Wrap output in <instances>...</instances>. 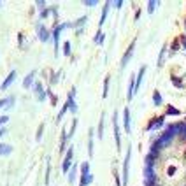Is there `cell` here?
<instances>
[{
    "label": "cell",
    "instance_id": "cell-16",
    "mask_svg": "<svg viewBox=\"0 0 186 186\" xmlns=\"http://www.w3.org/2000/svg\"><path fill=\"white\" fill-rule=\"evenodd\" d=\"M76 174H77V167H72V169H70V172H68V183H74Z\"/></svg>",
    "mask_w": 186,
    "mask_h": 186
},
{
    "label": "cell",
    "instance_id": "cell-38",
    "mask_svg": "<svg viewBox=\"0 0 186 186\" xmlns=\"http://www.w3.org/2000/svg\"><path fill=\"white\" fill-rule=\"evenodd\" d=\"M5 132H7V130H5V128H0V137H2V135H4V133H5Z\"/></svg>",
    "mask_w": 186,
    "mask_h": 186
},
{
    "label": "cell",
    "instance_id": "cell-37",
    "mask_svg": "<svg viewBox=\"0 0 186 186\" xmlns=\"http://www.w3.org/2000/svg\"><path fill=\"white\" fill-rule=\"evenodd\" d=\"M155 5H156L155 2H149V5H148V9H149V12H153V9H155Z\"/></svg>",
    "mask_w": 186,
    "mask_h": 186
},
{
    "label": "cell",
    "instance_id": "cell-17",
    "mask_svg": "<svg viewBox=\"0 0 186 186\" xmlns=\"http://www.w3.org/2000/svg\"><path fill=\"white\" fill-rule=\"evenodd\" d=\"M49 176H51V161L48 160V169H46V179H44L46 184H49Z\"/></svg>",
    "mask_w": 186,
    "mask_h": 186
},
{
    "label": "cell",
    "instance_id": "cell-32",
    "mask_svg": "<svg viewBox=\"0 0 186 186\" xmlns=\"http://www.w3.org/2000/svg\"><path fill=\"white\" fill-rule=\"evenodd\" d=\"M9 121V116L7 114H4V116H0V127H2V125H5Z\"/></svg>",
    "mask_w": 186,
    "mask_h": 186
},
{
    "label": "cell",
    "instance_id": "cell-6",
    "mask_svg": "<svg viewBox=\"0 0 186 186\" xmlns=\"http://www.w3.org/2000/svg\"><path fill=\"white\" fill-rule=\"evenodd\" d=\"M76 88H72L70 90V93H68V97H67V105H68V109H70L72 112H77V104H76Z\"/></svg>",
    "mask_w": 186,
    "mask_h": 186
},
{
    "label": "cell",
    "instance_id": "cell-34",
    "mask_svg": "<svg viewBox=\"0 0 186 186\" xmlns=\"http://www.w3.org/2000/svg\"><path fill=\"white\" fill-rule=\"evenodd\" d=\"M102 130H104V116L100 118V127H98V137H102Z\"/></svg>",
    "mask_w": 186,
    "mask_h": 186
},
{
    "label": "cell",
    "instance_id": "cell-13",
    "mask_svg": "<svg viewBox=\"0 0 186 186\" xmlns=\"http://www.w3.org/2000/svg\"><path fill=\"white\" fill-rule=\"evenodd\" d=\"M123 123H125V130L130 132V111L125 109V114H123Z\"/></svg>",
    "mask_w": 186,
    "mask_h": 186
},
{
    "label": "cell",
    "instance_id": "cell-1",
    "mask_svg": "<svg viewBox=\"0 0 186 186\" xmlns=\"http://www.w3.org/2000/svg\"><path fill=\"white\" fill-rule=\"evenodd\" d=\"M72 23H60V25H55L53 27V32H51V37L55 40V51L58 49V44H60V34L65 30V28H70Z\"/></svg>",
    "mask_w": 186,
    "mask_h": 186
},
{
    "label": "cell",
    "instance_id": "cell-8",
    "mask_svg": "<svg viewBox=\"0 0 186 186\" xmlns=\"http://www.w3.org/2000/svg\"><path fill=\"white\" fill-rule=\"evenodd\" d=\"M34 79H35V70H30L23 79V88H34V83H35Z\"/></svg>",
    "mask_w": 186,
    "mask_h": 186
},
{
    "label": "cell",
    "instance_id": "cell-24",
    "mask_svg": "<svg viewBox=\"0 0 186 186\" xmlns=\"http://www.w3.org/2000/svg\"><path fill=\"white\" fill-rule=\"evenodd\" d=\"M35 5H37V9H39L40 12H42V11H44L46 7H48V5H46V2H44V0H37V2H35Z\"/></svg>",
    "mask_w": 186,
    "mask_h": 186
},
{
    "label": "cell",
    "instance_id": "cell-10",
    "mask_svg": "<svg viewBox=\"0 0 186 186\" xmlns=\"http://www.w3.org/2000/svg\"><path fill=\"white\" fill-rule=\"evenodd\" d=\"M128 161H130V149H128V153L125 156V165H123V181L125 183L128 181Z\"/></svg>",
    "mask_w": 186,
    "mask_h": 186
},
{
    "label": "cell",
    "instance_id": "cell-23",
    "mask_svg": "<svg viewBox=\"0 0 186 186\" xmlns=\"http://www.w3.org/2000/svg\"><path fill=\"white\" fill-rule=\"evenodd\" d=\"M107 9H109V2L104 5V11H102V18H100V25H102V23L105 21V18H107Z\"/></svg>",
    "mask_w": 186,
    "mask_h": 186
},
{
    "label": "cell",
    "instance_id": "cell-19",
    "mask_svg": "<svg viewBox=\"0 0 186 186\" xmlns=\"http://www.w3.org/2000/svg\"><path fill=\"white\" fill-rule=\"evenodd\" d=\"M63 55H65V56L70 55V42H68V40L63 42Z\"/></svg>",
    "mask_w": 186,
    "mask_h": 186
},
{
    "label": "cell",
    "instance_id": "cell-7",
    "mask_svg": "<svg viewBox=\"0 0 186 186\" xmlns=\"http://www.w3.org/2000/svg\"><path fill=\"white\" fill-rule=\"evenodd\" d=\"M16 76H18V72L16 70H11L9 74H7V77L4 79V83L2 84H0V90H7L12 83H14V79H16Z\"/></svg>",
    "mask_w": 186,
    "mask_h": 186
},
{
    "label": "cell",
    "instance_id": "cell-26",
    "mask_svg": "<svg viewBox=\"0 0 186 186\" xmlns=\"http://www.w3.org/2000/svg\"><path fill=\"white\" fill-rule=\"evenodd\" d=\"M153 98H155V104H156V105H160V104H161V97H160V93H158V91H155V93H153Z\"/></svg>",
    "mask_w": 186,
    "mask_h": 186
},
{
    "label": "cell",
    "instance_id": "cell-4",
    "mask_svg": "<svg viewBox=\"0 0 186 186\" xmlns=\"http://www.w3.org/2000/svg\"><path fill=\"white\" fill-rule=\"evenodd\" d=\"M34 91H35L39 102H44L46 97H48V90H44V84H42L40 81H35V83H34Z\"/></svg>",
    "mask_w": 186,
    "mask_h": 186
},
{
    "label": "cell",
    "instance_id": "cell-33",
    "mask_svg": "<svg viewBox=\"0 0 186 186\" xmlns=\"http://www.w3.org/2000/svg\"><path fill=\"white\" fill-rule=\"evenodd\" d=\"M172 81L176 83V86H177V88H183V81H181V79H177L176 76H172Z\"/></svg>",
    "mask_w": 186,
    "mask_h": 186
},
{
    "label": "cell",
    "instance_id": "cell-20",
    "mask_svg": "<svg viewBox=\"0 0 186 186\" xmlns=\"http://www.w3.org/2000/svg\"><path fill=\"white\" fill-rule=\"evenodd\" d=\"M42 133H44V125L40 123V125H39V128H37V133H35V141H40Z\"/></svg>",
    "mask_w": 186,
    "mask_h": 186
},
{
    "label": "cell",
    "instance_id": "cell-28",
    "mask_svg": "<svg viewBox=\"0 0 186 186\" xmlns=\"http://www.w3.org/2000/svg\"><path fill=\"white\" fill-rule=\"evenodd\" d=\"M167 114H174L176 116V114H179V111L176 107H172V105H167Z\"/></svg>",
    "mask_w": 186,
    "mask_h": 186
},
{
    "label": "cell",
    "instance_id": "cell-39",
    "mask_svg": "<svg viewBox=\"0 0 186 186\" xmlns=\"http://www.w3.org/2000/svg\"><path fill=\"white\" fill-rule=\"evenodd\" d=\"M181 40H183V46L186 48V37H181Z\"/></svg>",
    "mask_w": 186,
    "mask_h": 186
},
{
    "label": "cell",
    "instance_id": "cell-27",
    "mask_svg": "<svg viewBox=\"0 0 186 186\" xmlns=\"http://www.w3.org/2000/svg\"><path fill=\"white\" fill-rule=\"evenodd\" d=\"M109 81H111V77L107 76V77H105V81H104V97L107 95V90H109Z\"/></svg>",
    "mask_w": 186,
    "mask_h": 186
},
{
    "label": "cell",
    "instance_id": "cell-25",
    "mask_svg": "<svg viewBox=\"0 0 186 186\" xmlns=\"http://www.w3.org/2000/svg\"><path fill=\"white\" fill-rule=\"evenodd\" d=\"M76 127H77V120H72V127H70V132H68V139H70L76 132Z\"/></svg>",
    "mask_w": 186,
    "mask_h": 186
},
{
    "label": "cell",
    "instance_id": "cell-14",
    "mask_svg": "<svg viewBox=\"0 0 186 186\" xmlns=\"http://www.w3.org/2000/svg\"><path fill=\"white\" fill-rule=\"evenodd\" d=\"M67 141H68V135H67V130L63 128V130H62V144H60V151H63V149H65Z\"/></svg>",
    "mask_w": 186,
    "mask_h": 186
},
{
    "label": "cell",
    "instance_id": "cell-22",
    "mask_svg": "<svg viewBox=\"0 0 186 186\" xmlns=\"http://www.w3.org/2000/svg\"><path fill=\"white\" fill-rule=\"evenodd\" d=\"M48 95H49V98H51V105H56V102H58V97L55 95V93H53L51 90H48Z\"/></svg>",
    "mask_w": 186,
    "mask_h": 186
},
{
    "label": "cell",
    "instance_id": "cell-21",
    "mask_svg": "<svg viewBox=\"0 0 186 186\" xmlns=\"http://www.w3.org/2000/svg\"><path fill=\"white\" fill-rule=\"evenodd\" d=\"M86 16H83V18H79V19H76L74 23H72V27H81V25H84V23H86Z\"/></svg>",
    "mask_w": 186,
    "mask_h": 186
},
{
    "label": "cell",
    "instance_id": "cell-35",
    "mask_svg": "<svg viewBox=\"0 0 186 186\" xmlns=\"http://www.w3.org/2000/svg\"><path fill=\"white\" fill-rule=\"evenodd\" d=\"M83 4H84V5H95L97 2H95V0H84Z\"/></svg>",
    "mask_w": 186,
    "mask_h": 186
},
{
    "label": "cell",
    "instance_id": "cell-30",
    "mask_svg": "<svg viewBox=\"0 0 186 186\" xmlns=\"http://www.w3.org/2000/svg\"><path fill=\"white\" fill-rule=\"evenodd\" d=\"M60 74H62L60 70H58L56 74H51V84H56V81H58V77H60Z\"/></svg>",
    "mask_w": 186,
    "mask_h": 186
},
{
    "label": "cell",
    "instance_id": "cell-18",
    "mask_svg": "<svg viewBox=\"0 0 186 186\" xmlns=\"http://www.w3.org/2000/svg\"><path fill=\"white\" fill-rule=\"evenodd\" d=\"M88 151H90V156L93 155V130H90V142H88Z\"/></svg>",
    "mask_w": 186,
    "mask_h": 186
},
{
    "label": "cell",
    "instance_id": "cell-2",
    "mask_svg": "<svg viewBox=\"0 0 186 186\" xmlns=\"http://www.w3.org/2000/svg\"><path fill=\"white\" fill-rule=\"evenodd\" d=\"M93 181V176L90 174V163L88 161H83V165H81V183L79 186H86Z\"/></svg>",
    "mask_w": 186,
    "mask_h": 186
},
{
    "label": "cell",
    "instance_id": "cell-15",
    "mask_svg": "<svg viewBox=\"0 0 186 186\" xmlns=\"http://www.w3.org/2000/svg\"><path fill=\"white\" fill-rule=\"evenodd\" d=\"M93 42H97V44H102V42H104V34H102L100 30L95 34V37H93Z\"/></svg>",
    "mask_w": 186,
    "mask_h": 186
},
{
    "label": "cell",
    "instance_id": "cell-36",
    "mask_svg": "<svg viewBox=\"0 0 186 186\" xmlns=\"http://www.w3.org/2000/svg\"><path fill=\"white\" fill-rule=\"evenodd\" d=\"M7 105V98H0V109Z\"/></svg>",
    "mask_w": 186,
    "mask_h": 186
},
{
    "label": "cell",
    "instance_id": "cell-40",
    "mask_svg": "<svg viewBox=\"0 0 186 186\" xmlns=\"http://www.w3.org/2000/svg\"><path fill=\"white\" fill-rule=\"evenodd\" d=\"M0 5H2V2H0Z\"/></svg>",
    "mask_w": 186,
    "mask_h": 186
},
{
    "label": "cell",
    "instance_id": "cell-3",
    "mask_svg": "<svg viewBox=\"0 0 186 186\" xmlns=\"http://www.w3.org/2000/svg\"><path fill=\"white\" fill-rule=\"evenodd\" d=\"M72 158H74V148L68 146V151L65 153V158H63V163H62V172L68 174L72 169Z\"/></svg>",
    "mask_w": 186,
    "mask_h": 186
},
{
    "label": "cell",
    "instance_id": "cell-9",
    "mask_svg": "<svg viewBox=\"0 0 186 186\" xmlns=\"http://www.w3.org/2000/svg\"><path fill=\"white\" fill-rule=\"evenodd\" d=\"M161 125H163V118H161V116H158V118H155V120H151V121H149V125H148V130L158 128V127H161Z\"/></svg>",
    "mask_w": 186,
    "mask_h": 186
},
{
    "label": "cell",
    "instance_id": "cell-31",
    "mask_svg": "<svg viewBox=\"0 0 186 186\" xmlns=\"http://www.w3.org/2000/svg\"><path fill=\"white\" fill-rule=\"evenodd\" d=\"M14 102H16L14 97H7V105H5V109H11V107L14 105Z\"/></svg>",
    "mask_w": 186,
    "mask_h": 186
},
{
    "label": "cell",
    "instance_id": "cell-12",
    "mask_svg": "<svg viewBox=\"0 0 186 186\" xmlns=\"http://www.w3.org/2000/svg\"><path fill=\"white\" fill-rule=\"evenodd\" d=\"M133 48H135V44L132 42V44H130V48H128V49H127V53H125V56H123V60H121V63H123V65H127V63H128V60H130V56H132V53H133Z\"/></svg>",
    "mask_w": 186,
    "mask_h": 186
},
{
    "label": "cell",
    "instance_id": "cell-11",
    "mask_svg": "<svg viewBox=\"0 0 186 186\" xmlns=\"http://www.w3.org/2000/svg\"><path fill=\"white\" fill-rule=\"evenodd\" d=\"M11 153H12V146L0 142V156H7V155H11Z\"/></svg>",
    "mask_w": 186,
    "mask_h": 186
},
{
    "label": "cell",
    "instance_id": "cell-5",
    "mask_svg": "<svg viewBox=\"0 0 186 186\" xmlns=\"http://www.w3.org/2000/svg\"><path fill=\"white\" fill-rule=\"evenodd\" d=\"M37 37L42 40V42H46V40H49V37H51V34H49V30L46 28L42 23H39L37 25Z\"/></svg>",
    "mask_w": 186,
    "mask_h": 186
},
{
    "label": "cell",
    "instance_id": "cell-29",
    "mask_svg": "<svg viewBox=\"0 0 186 186\" xmlns=\"http://www.w3.org/2000/svg\"><path fill=\"white\" fill-rule=\"evenodd\" d=\"M67 109H68V105H67V104H65V105H63V107H62V111H60V112H58V120H62V118H63V116H65V112H67Z\"/></svg>",
    "mask_w": 186,
    "mask_h": 186
}]
</instances>
